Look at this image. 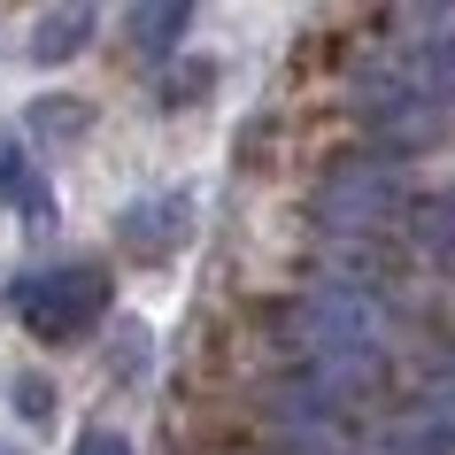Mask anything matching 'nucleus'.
Listing matches in <instances>:
<instances>
[{
  "label": "nucleus",
  "mask_w": 455,
  "mask_h": 455,
  "mask_svg": "<svg viewBox=\"0 0 455 455\" xmlns=\"http://www.w3.org/2000/svg\"><path fill=\"white\" fill-rule=\"evenodd\" d=\"M402 216H409V178H402V163H386V155H371V147L324 163L316 186H309V224L324 232V240L371 247V240H386Z\"/></svg>",
  "instance_id": "nucleus-1"
},
{
  "label": "nucleus",
  "mask_w": 455,
  "mask_h": 455,
  "mask_svg": "<svg viewBox=\"0 0 455 455\" xmlns=\"http://www.w3.org/2000/svg\"><path fill=\"white\" fill-rule=\"evenodd\" d=\"M16 316H24L31 339L77 347V339L108 316V270L100 263H47V270H31V278H16Z\"/></svg>",
  "instance_id": "nucleus-2"
},
{
  "label": "nucleus",
  "mask_w": 455,
  "mask_h": 455,
  "mask_svg": "<svg viewBox=\"0 0 455 455\" xmlns=\"http://www.w3.org/2000/svg\"><path fill=\"white\" fill-rule=\"evenodd\" d=\"M193 232V201L186 193H147V201H132V209L116 216V240L124 255H140V263H163V255H178Z\"/></svg>",
  "instance_id": "nucleus-3"
},
{
  "label": "nucleus",
  "mask_w": 455,
  "mask_h": 455,
  "mask_svg": "<svg viewBox=\"0 0 455 455\" xmlns=\"http://www.w3.org/2000/svg\"><path fill=\"white\" fill-rule=\"evenodd\" d=\"M93 31H100V0H54L47 16L31 24V62L62 70V62H77V54L93 47Z\"/></svg>",
  "instance_id": "nucleus-4"
},
{
  "label": "nucleus",
  "mask_w": 455,
  "mask_h": 455,
  "mask_svg": "<svg viewBox=\"0 0 455 455\" xmlns=\"http://www.w3.org/2000/svg\"><path fill=\"white\" fill-rule=\"evenodd\" d=\"M386 455H455V386L425 394V402L386 425Z\"/></svg>",
  "instance_id": "nucleus-5"
},
{
  "label": "nucleus",
  "mask_w": 455,
  "mask_h": 455,
  "mask_svg": "<svg viewBox=\"0 0 455 455\" xmlns=\"http://www.w3.org/2000/svg\"><path fill=\"white\" fill-rule=\"evenodd\" d=\"M186 24H193V0H132L124 39H132V54H147V62H170L178 39H186Z\"/></svg>",
  "instance_id": "nucleus-6"
},
{
  "label": "nucleus",
  "mask_w": 455,
  "mask_h": 455,
  "mask_svg": "<svg viewBox=\"0 0 455 455\" xmlns=\"http://www.w3.org/2000/svg\"><path fill=\"white\" fill-rule=\"evenodd\" d=\"M0 201L24 209V224H54V193L39 186V170H31V155H24L16 132H0Z\"/></svg>",
  "instance_id": "nucleus-7"
},
{
  "label": "nucleus",
  "mask_w": 455,
  "mask_h": 455,
  "mask_svg": "<svg viewBox=\"0 0 455 455\" xmlns=\"http://www.w3.org/2000/svg\"><path fill=\"white\" fill-rule=\"evenodd\" d=\"M409 247L425 255L432 270H448L455 278V193H432V201H409Z\"/></svg>",
  "instance_id": "nucleus-8"
},
{
  "label": "nucleus",
  "mask_w": 455,
  "mask_h": 455,
  "mask_svg": "<svg viewBox=\"0 0 455 455\" xmlns=\"http://www.w3.org/2000/svg\"><path fill=\"white\" fill-rule=\"evenodd\" d=\"M93 132V108L77 93H39L31 100V116H24V140H47V147H70Z\"/></svg>",
  "instance_id": "nucleus-9"
},
{
  "label": "nucleus",
  "mask_w": 455,
  "mask_h": 455,
  "mask_svg": "<svg viewBox=\"0 0 455 455\" xmlns=\"http://www.w3.org/2000/svg\"><path fill=\"white\" fill-rule=\"evenodd\" d=\"M216 85V62H186V70L163 77V108H193V100Z\"/></svg>",
  "instance_id": "nucleus-10"
},
{
  "label": "nucleus",
  "mask_w": 455,
  "mask_h": 455,
  "mask_svg": "<svg viewBox=\"0 0 455 455\" xmlns=\"http://www.w3.org/2000/svg\"><path fill=\"white\" fill-rule=\"evenodd\" d=\"M8 402H16V417L47 425V417H54V379H31V371H24V379L8 386Z\"/></svg>",
  "instance_id": "nucleus-11"
},
{
  "label": "nucleus",
  "mask_w": 455,
  "mask_h": 455,
  "mask_svg": "<svg viewBox=\"0 0 455 455\" xmlns=\"http://www.w3.org/2000/svg\"><path fill=\"white\" fill-rule=\"evenodd\" d=\"M417 31L425 39H455V0H417Z\"/></svg>",
  "instance_id": "nucleus-12"
},
{
  "label": "nucleus",
  "mask_w": 455,
  "mask_h": 455,
  "mask_svg": "<svg viewBox=\"0 0 455 455\" xmlns=\"http://www.w3.org/2000/svg\"><path fill=\"white\" fill-rule=\"evenodd\" d=\"M70 455H132V440H124L116 425H93V432H77V448Z\"/></svg>",
  "instance_id": "nucleus-13"
},
{
  "label": "nucleus",
  "mask_w": 455,
  "mask_h": 455,
  "mask_svg": "<svg viewBox=\"0 0 455 455\" xmlns=\"http://www.w3.org/2000/svg\"><path fill=\"white\" fill-rule=\"evenodd\" d=\"M0 455H24V448H0Z\"/></svg>",
  "instance_id": "nucleus-14"
}]
</instances>
